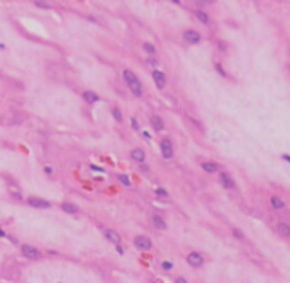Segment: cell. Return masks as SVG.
<instances>
[{"label":"cell","instance_id":"cell-14","mask_svg":"<svg viewBox=\"0 0 290 283\" xmlns=\"http://www.w3.org/2000/svg\"><path fill=\"white\" fill-rule=\"evenodd\" d=\"M105 237H107V241L114 242V244H119V242H121V236H119V232L114 231V229H107L105 231Z\"/></svg>","mask_w":290,"mask_h":283},{"label":"cell","instance_id":"cell-2","mask_svg":"<svg viewBox=\"0 0 290 283\" xmlns=\"http://www.w3.org/2000/svg\"><path fill=\"white\" fill-rule=\"evenodd\" d=\"M20 251H22V254L27 258V259H39L41 258V251H39L38 248H34V246L31 244H24L22 248H20Z\"/></svg>","mask_w":290,"mask_h":283},{"label":"cell","instance_id":"cell-23","mask_svg":"<svg viewBox=\"0 0 290 283\" xmlns=\"http://www.w3.org/2000/svg\"><path fill=\"white\" fill-rule=\"evenodd\" d=\"M233 234H234V236H236V237L239 239V241H244V239H246V236H244V232H243L241 229H236V227H234V229H233Z\"/></svg>","mask_w":290,"mask_h":283},{"label":"cell","instance_id":"cell-10","mask_svg":"<svg viewBox=\"0 0 290 283\" xmlns=\"http://www.w3.org/2000/svg\"><path fill=\"white\" fill-rule=\"evenodd\" d=\"M129 90H131V93H132V95H136V97L143 95V83L139 82V78L134 80L132 83H129Z\"/></svg>","mask_w":290,"mask_h":283},{"label":"cell","instance_id":"cell-13","mask_svg":"<svg viewBox=\"0 0 290 283\" xmlns=\"http://www.w3.org/2000/svg\"><path fill=\"white\" fill-rule=\"evenodd\" d=\"M149 122H151V126H153L154 130H163L165 129V122H163V119L159 117V115H151Z\"/></svg>","mask_w":290,"mask_h":283},{"label":"cell","instance_id":"cell-7","mask_svg":"<svg viewBox=\"0 0 290 283\" xmlns=\"http://www.w3.org/2000/svg\"><path fill=\"white\" fill-rule=\"evenodd\" d=\"M153 80H154V83H156V88L158 90H163L166 86V77H165V73H163V71L154 70L153 71Z\"/></svg>","mask_w":290,"mask_h":283},{"label":"cell","instance_id":"cell-6","mask_svg":"<svg viewBox=\"0 0 290 283\" xmlns=\"http://www.w3.org/2000/svg\"><path fill=\"white\" fill-rule=\"evenodd\" d=\"M27 205L34 207V209H49V207H51V204H49L48 200H42V198H39V197H29Z\"/></svg>","mask_w":290,"mask_h":283},{"label":"cell","instance_id":"cell-28","mask_svg":"<svg viewBox=\"0 0 290 283\" xmlns=\"http://www.w3.org/2000/svg\"><path fill=\"white\" fill-rule=\"evenodd\" d=\"M36 5H38V7H41V9H49V5H48V3H46V2H41V0H36Z\"/></svg>","mask_w":290,"mask_h":283},{"label":"cell","instance_id":"cell-26","mask_svg":"<svg viewBox=\"0 0 290 283\" xmlns=\"http://www.w3.org/2000/svg\"><path fill=\"white\" fill-rule=\"evenodd\" d=\"M216 70H217V71H219V73H221V77H227V73H226V70H224V68H222V66H221V64H219V63H216Z\"/></svg>","mask_w":290,"mask_h":283},{"label":"cell","instance_id":"cell-17","mask_svg":"<svg viewBox=\"0 0 290 283\" xmlns=\"http://www.w3.org/2000/svg\"><path fill=\"white\" fill-rule=\"evenodd\" d=\"M153 226L156 227V229H161V231H165V229H166V222H165V219H163V217H159L158 214H154V215H153Z\"/></svg>","mask_w":290,"mask_h":283},{"label":"cell","instance_id":"cell-32","mask_svg":"<svg viewBox=\"0 0 290 283\" xmlns=\"http://www.w3.org/2000/svg\"><path fill=\"white\" fill-rule=\"evenodd\" d=\"M176 283H187V280H185V278H182V276H180V278H176Z\"/></svg>","mask_w":290,"mask_h":283},{"label":"cell","instance_id":"cell-19","mask_svg":"<svg viewBox=\"0 0 290 283\" xmlns=\"http://www.w3.org/2000/svg\"><path fill=\"white\" fill-rule=\"evenodd\" d=\"M122 78L126 80V83H127V85H129V83H132L134 80H137V77L134 75V71H131V70H124V71H122Z\"/></svg>","mask_w":290,"mask_h":283},{"label":"cell","instance_id":"cell-1","mask_svg":"<svg viewBox=\"0 0 290 283\" xmlns=\"http://www.w3.org/2000/svg\"><path fill=\"white\" fill-rule=\"evenodd\" d=\"M134 246H136L139 251H149L153 242H151V239L146 237V236H136V237H134Z\"/></svg>","mask_w":290,"mask_h":283},{"label":"cell","instance_id":"cell-4","mask_svg":"<svg viewBox=\"0 0 290 283\" xmlns=\"http://www.w3.org/2000/svg\"><path fill=\"white\" fill-rule=\"evenodd\" d=\"M159 149H161L163 158H166V159L173 158V144H172L170 139H161V143H159Z\"/></svg>","mask_w":290,"mask_h":283},{"label":"cell","instance_id":"cell-11","mask_svg":"<svg viewBox=\"0 0 290 283\" xmlns=\"http://www.w3.org/2000/svg\"><path fill=\"white\" fill-rule=\"evenodd\" d=\"M131 159L136 163H144V159H146V153H144L143 149H139V148H136V149L131 151Z\"/></svg>","mask_w":290,"mask_h":283},{"label":"cell","instance_id":"cell-5","mask_svg":"<svg viewBox=\"0 0 290 283\" xmlns=\"http://www.w3.org/2000/svg\"><path fill=\"white\" fill-rule=\"evenodd\" d=\"M183 39L188 42V44H197V42H200V34H199L197 31H194V29H187V31H183Z\"/></svg>","mask_w":290,"mask_h":283},{"label":"cell","instance_id":"cell-33","mask_svg":"<svg viewBox=\"0 0 290 283\" xmlns=\"http://www.w3.org/2000/svg\"><path fill=\"white\" fill-rule=\"evenodd\" d=\"M117 253H121V254L124 253V248H122V246H119V244H117Z\"/></svg>","mask_w":290,"mask_h":283},{"label":"cell","instance_id":"cell-12","mask_svg":"<svg viewBox=\"0 0 290 283\" xmlns=\"http://www.w3.org/2000/svg\"><path fill=\"white\" fill-rule=\"evenodd\" d=\"M200 168L204 170L205 173H217L219 171V165H217V163H212V161H204L200 165Z\"/></svg>","mask_w":290,"mask_h":283},{"label":"cell","instance_id":"cell-15","mask_svg":"<svg viewBox=\"0 0 290 283\" xmlns=\"http://www.w3.org/2000/svg\"><path fill=\"white\" fill-rule=\"evenodd\" d=\"M277 231L282 237H290V226L287 222H278L277 224Z\"/></svg>","mask_w":290,"mask_h":283},{"label":"cell","instance_id":"cell-21","mask_svg":"<svg viewBox=\"0 0 290 283\" xmlns=\"http://www.w3.org/2000/svg\"><path fill=\"white\" fill-rule=\"evenodd\" d=\"M117 180L121 181L124 187H131V185H132L131 180H129V176H127V175H122V173H121V175H117Z\"/></svg>","mask_w":290,"mask_h":283},{"label":"cell","instance_id":"cell-29","mask_svg":"<svg viewBox=\"0 0 290 283\" xmlns=\"http://www.w3.org/2000/svg\"><path fill=\"white\" fill-rule=\"evenodd\" d=\"M146 63H148V64H151V66H156V64H158V61L154 60V58H148V61H146Z\"/></svg>","mask_w":290,"mask_h":283},{"label":"cell","instance_id":"cell-34","mask_svg":"<svg viewBox=\"0 0 290 283\" xmlns=\"http://www.w3.org/2000/svg\"><path fill=\"white\" fill-rule=\"evenodd\" d=\"M200 2H204V3H214L216 0H200Z\"/></svg>","mask_w":290,"mask_h":283},{"label":"cell","instance_id":"cell-22","mask_svg":"<svg viewBox=\"0 0 290 283\" xmlns=\"http://www.w3.org/2000/svg\"><path fill=\"white\" fill-rule=\"evenodd\" d=\"M143 49H144L148 54H154V51H156V49H154V46L149 44V42H144V44H143Z\"/></svg>","mask_w":290,"mask_h":283},{"label":"cell","instance_id":"cell-16","mask_svg":"<svg viewBox=\"0 0 290 283\" xmlns=\"http://www.w3.org/2000/svg\"><path fill=\"white\" fill-rule=\"evenodd\" d=\"M270 204H271V207H273L275 210H282L285 207V202L282 200L278 195H271V197H270Z\"/></svg>","mask_w":290,"mask_h":283},{"label":"cell","instance_id":"cell-36","mask_svg":"<svg viewBox=\"0 0 290 283\" xmlns=\"http://www.w3.org/2000/svg\"><path fill=\"white\" fill-rule=\"evenodd\" d=\"M172 2H173V3H180V0H172Z\"/></svg>","mask_w":290,"mask_h":283},{"label":"cell","instance_id":"cell-35","mask_svg":"<svg viewBox=\"0 0 290 283\" xmlns=\"http://www.w3.org/2000/svg\"><path fill=\"white\" fill-rule=\"evenodd\" d=\"M283 159H285V161H288V163H290V156H287V154H285V156H283Z\"/></svg>","mask_w":290,"mask_h":283},{"label":"cell","instance_id":"cell-27","mask_svg":"<svg viewBox=\"0 0 290 283\" xmlns=\"http://www.w3.org/2000/svg\"><path fill=\"white\" fill-rule=\"evenodd\" d=\"M161 266H163V270H172V268H173V263H172V261H163Z\"/></svg>","mask_w":290,"mask_h":283},{"label":"cell","instance_id":"cell-30","mask_svg":"<svg viewBox=\"0 0 290 283\" xmlns=\"http://www.w3.org/2000/svg\"><path fill=\"white\" fill-rule=\"evenodd\" d=\"M131 122H132V127L136 129V130L139 129V124H137V122H136V119H131Z\"/></svg>","mask_w":290,"mask_h":283},{"label":"cell","instance_id":"cell-8","mask_svg":"<svg viewBox=\"0 0 290 283\" xmlns=\"http://www.w3.org/2000/svg\"><path fill=\"white\" fill-rule=\"evenodd\" d=\"M219 181H221V185H222L224 188H227V190H229V188H234V183H236L233 176H231L229 173H226V171H222L219 175Z\"/></svg>","mask_w":290,"mask_h":283},{"label":"cell","instance_id":"cell-24","mask_svg":"<svg viewBox=\"0 0 290 283\" xmlns=\"http://www.w3.org/2000/svg\"><path fill=\"white\" fill-rule=\"evenodd\" d=\"M112 115H114V119H115V121H117V122H121V121H122L121 110H119L117 107H114V108H112Z\"/></svg>","mask_w":290,"mask_h":283},{"label":"cell","instance_id":"cell-25","mask_svg":"<svg viewBox=\"0 0 290 283\" xmlns=\"http://www.w3.org/2000/svg\"><path fill=\"white\" fill-rule=\"evenodd\" d=\"M156 195H158L159 198H166V197H168V192L163 190V188H156Z\"/></svg>","mask_w":290,"mask_h":283},{"label":"cell","instance_id":"cell-18","mask_svg":"<svg viewBox=\"0 0 290 283\" xmlns=\"http://www.w3.org/2000/svg\"><path fill=\"white\" fill-rule=\"evenodd\" d=\"M61 210H63V212H66V214H77L78 212V207L75 205V204H70V202H63V204H61Z\"/></svg>","mask_w":290,"mask_h":283},{"label":"cell","instance_id":"cell-31","mask_svg":"<svg viewBox=\"0 0 290 283\" xmlns=\"http://www.w3.org/2000/svg\"><path fill=\"white\" fill-rule=\"evenodd\" d=\"M46 173H48V175H51V173H53V168H51V166H46Z\"/></svg>","mask_w":290,"mask_h":283},{"label":"cell","instance_id":"cell-3","mask_svg":"<svg viewBox=\"0 0 290 283\" xmlns=\"http://www.w3.org/2000/svg\"><path fill=\"white\" fill-rule=\"evenodd\" d=\"M187 263L190 264L192 268H200L202 264H204V256L197 251H192V253H188V256H187Z\"/></svg>","mask_w":290,"mask_h":283},{"label":"cell","instance_id":"cell-9","mask_svg":"<svg viewBox=\"0 0 290 283\" xmlns=\"http://www.w3.org/2000/svg\"><path fill=\"white\" fill-rule=\"evenodd\" d=\"M82 99L83 102H87L88 105H93L99 102V95H97L95 92H92V90H85V92H82Z\"/></svg>","mask_w":290,"mask_h":283},{"label":"cell","instance_id":"cell-20","mask_svg":"<svg viewBox=\"0 0 290 283\" xmlns=\"http://www.w3.org/2000/svg\"><path fill=\"white\" fill-rule=\"evenodd\" d=\"M195 17H197L202 24H209V15L204 12V10H195Z\"/></svg>","mask_w":290,"mask_h":283}]
</instances>
